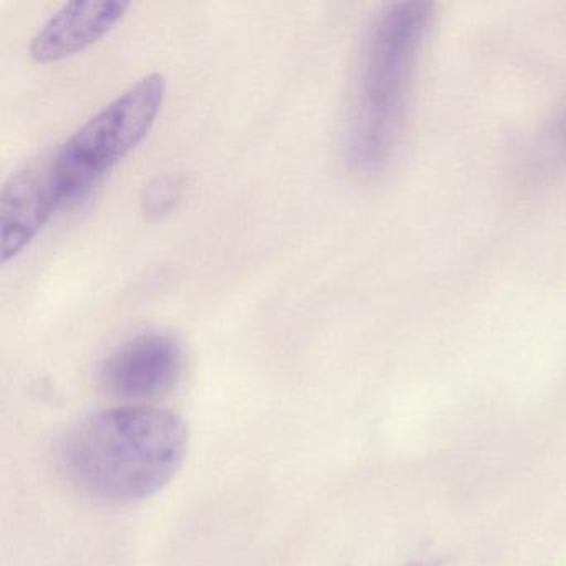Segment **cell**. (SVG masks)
Wrapping results in <instances>:
<instances>
[{
  "label": "cell",
  "instance_id": "6da1fadb",
  "mask_svg": "<svg viewBox=\"0 0 566 566\" xmlns=\"http://www.w3.org/2000/svg\"><path fill=\"white\" fill-rule=\"evenodd\" d=\"M187 423L170 410L128 406L82 420L59 446L62 472L95 499L134 503L160 492L188 452Z\"/></svg>",
  "mask_w": 566,
  "mask_h": 566
},
{
  "label": "cell",
  "instance_id": "7a4b0ae2",
  "mask_svg": "<svg viewBox=\"0 0 566 566\" xmlns=\"http://www.w3.org/2000/svg\"><path fill=\"white\" fill-rule=\"evenodd\" d=\"M432 18L429 2H399L370 31L349 134V161L357 174H379L392 158Z\"/></svg>",
  "mask_w": 566,
  "mask_h": 566
},
{
  "label": "cell",
  "instance_id": "3957f363",
  "mask_svg": "<svg viewBox=\"0 0 566 566\" xmlns=\"http://www.w3.org/2000/svg\"><path fill=\"white\" fill-rule=\"evenodd\" d=\"M167 78L147 75L102 108L52 155L61 208L74 207L150 134L164 107Z\"/></svg>",
  "mask_w": 566,
  "mask_h": 566
},
{
  "label": "cell",
  "instance_id": "277c9868",
  "mask_svg": "<svg viewBox=\"0 0 566 566\" xmlns=\"http://www.w3.org/2000/svg\"><path fill=\"white\" fill-rule=\"evenodd\" d=\"M184 366V349L175 337L145 333L111 354L102 366L101 382L118 399H157L177 387Z\"/></svg>",
  "mask_w": 566,
  "mask_h": 566
},
{
  "label": "cell",
  "instance_id": "5b68a950",
  "mask_svg": "<svg viewBox=\"0 0 566 566\" xmlns=\"http://www.w3.org/2000/svg\"><path fill=\"white\" fill-rule=\"evenodd\" d=\"M61 208L52 157L9 178L0 195V256L8 264L22 253Z\"/></svg>",
  "mask_w": 566,
  "mask_h": 566
},
{
  "label": "cell",
  "instance_id": "8992f818",
  "mask_svg": "<svg viewBox=\"0 0 566 566\" xmlns=\"http://www.w3.org/2000/svg\"><path fill=\"white\" fill-rule=\"evenodd\" d=\"M130 2L77 0L52 15L32 39L31 57L38 64H55L97 44L125 18Z\"/></svg>",
  "mask_w": 566,
  "mask_h": 566
},
{
  "label": "cell",
  "instance_id": "52a82bcc",
  "mask_svg": "<svg viewBox=\"0 0 566 566\" xmlns=\"http://www.w3.org/2000/svg\"><path fill=\"white\" fill-rule=\"evenodd\" d=\"M181 195H184V181L180 178H157L154 184L145 188L144 198H142L145 214L157 218L167 214L180 203Z\"/></svg>",
  "mask_w": 566,
  "mask_h": 566
},
{
  "label": "cell",
  "instance_id": "ba28073f",
  "mask_svg": "<svg viewBox=\"0 0 566 566\" xmlns=\"http://www.w3.org/2000/svg\"><path fill=\"white\" fill-rule=\"evenodd\" d=\"M407 566H440V565H437V563H433V562H413V563H409V565Z\"/></svg>",
  "mask_w": 566,
  "mask_h": 566
}]
</instances>
